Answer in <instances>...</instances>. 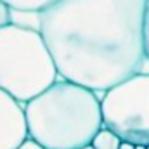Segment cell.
Instances as JSON below:
<instances>
[{"label": "cell", "mask_w": 149, "mask_h": 149, "mask_svg": "<svg viewBox=\"0 0 149 149\" xmlns=\"http://www.w3.org/2000/svg\"><path fill=\"white\" fill-rule=\"evenodd\" d=\"M149 0H57L40 12V33L61 78L106 92L141 73Z\"/></svg>", "instance_id": "6da1fadb"}, {"label": "cell", "mask_w": 149, "mask_h": 149, "mask_svg": "<svg viewBox=\"0 0 149 149\" xmlns=\"http://www.w3.org/2000/svg\"><path fill=\"white\" fill-rule=\"evenodd\" d=\"M30 137L45 149H80L104 127L95 90L59 78L24 104Z\"/></svg>", "instance_id": "7a4b0ae2"}, {"label": "cell", "mask_w": 149, "mask_h": 149, "mask_svg": "<svg viewBox=\"0 0 149 149\" xmlns=\"http://www.w3.org/2000/svg\"><path fill=\"white\" fill-rule=\"evenodd\" d=\"M56 61L38 30L0 28V88L26 104L59 80Z\"/></svg>", "instance_id": "3957f363"}, {"label": "cell", "mask_w": 149, "mask_h": 149, "mask_svg": "<svg viewBox=\"0 0 149 149\" xmlns=\"http://www.w3.org/2000/svg\"><path fill=\"white\" fill-rule=\"evenodd\" d=\"M101 106L106 128L121 141L149 146V74L137 73L106 90Z\"/></svg>", "instance_id": "277c9868"}, {"label": "cell", "mask_w": 149, "mask_h": 149, "mask_svg": "<svg viewBox=\"0 0 149 149\" xmlns=\"http://www.w3.org/2000/svg\"><path fill=\"white\" fill-rule=\"evenodd\" d=\"M28 137L23 102L0 88V149H17Z\"/></svg>", "instance_id": "5b68a950"}, {"label": "cell", "mask_w": 149, "mask_h": 149, "mask_svg": "<svg viewBox=\"0 0 149 149\" xmlns=\"http://www.w3.org/2000/svg\"><path fill=\"white\" fill-rule=\"evenodd\" d=\"M121 137L120 135H116L113 130L109 128H106V127H102L99 132H97V135L94 137V141H92V146L95 149H120L121 146Z\"/></svg>", "instance_id": "8992f818"}, {"label": "cell", "mask_w": 149, "mask_h": 149, "mask_svg": "<svg viewBox=\"0 0 149 149\" xmlns=\"http://www.w3.org/2000/svg\"><path fill=\"white\" fill-rule=\"evenodd\" d=\"M12 10H28V12H42L43 9L50 7L57 0H2Z\"/></svg>", "instance_id": "52a82bcc"}, {"label": "cell", "mask_w": 149, "mask_h": 149, "mask_svg": "<svg viewBox=\"0 0 149 149\" xmlns=\"http://www.w3.org/2000/svg\"><path fill=\"white\" fill-rule=\"evenodd\" d=\"M10 23V7L0 0V28Z\"/></svg>", "instance_id": "ba28073f"}, {"label": "cell", "mask_w": 149, "mask_h": 149, "mask_svg": "<svg viewBox=\"0 0 149 149\" xmlns=\"http://www.w3.org/2000/svg\"><path fill=\"white\" fill-rule=\"evenodd\" d=\"M17 149H45V148H43L40 142H37L35 139L28 137V139H26V141H24V142H23V144H21Z\"/></svg>", "instance_id": "9c48e42d"}, {"label": "cell", "mask_w": 149, "mask_h": 149, "mask_svg": "<svg viewBox=\"0 0 149 149\" xmlns=\"http://www.w3.org/2000/svg\"><path fill=\"white\" fill-rule=\"evenodd\" d=\"M146 50L149 57V3H148V17H146Z\"/></svg>", "instance_id": "30bf717a"}, {"label": "cell", "mask_w": 149, "mask_h": 149, "mask_svg": "<svg viewBox=\"0 0 149 149\" xmlns=\"http://www.w3.org/2000/svg\"><path fill=\"white\" fill-rule=\"evenodd\" d=\"M120 149H135V144H132V142H127V141H123L121 142V146Z\"/></svg>", "instance_id": "8fae6325"}, {"label": "cell", "mask_w": 149, "mask_h": 149, "mask_svg": "<svg viewBox=\"0 0 149 149\" xmlns=\"http://www.w3.org/2000/svg\"><path fill=\"white\" fill-rule=\"evenodd\" d=\"M135 149H148V146H142V144H137V146H135Z\"/></svg>", "instance_id": "7c38bea8"}, {"label": "cell", "mask_w": 149, "mask_h": 149, "mask_svg": "<svg viewBox=\"0 0 149 149\" xmlns=\"http://www.w3.org/2000/svg\"><path fill=\"white\" fill-rule=\"evenodd\" d=\"M80 149H95L92 144H88V146H83V148H80Z\"/></svg>", "instance_id": "4fadbf2b"}, {"label": "cell", "mask_w": 149, "mask_h": 149, "mask_svg": "<svg viewBox=\"0 0 149 149\" xmlns=\"http://www.w3.org/2000/svg\"><path fill=\"white\" fill-rule=\"evenodd\" d=\"M148 149H149V146H148Z\"/></svg>", "instance_id": "5bb4252c"}]
</instances>
